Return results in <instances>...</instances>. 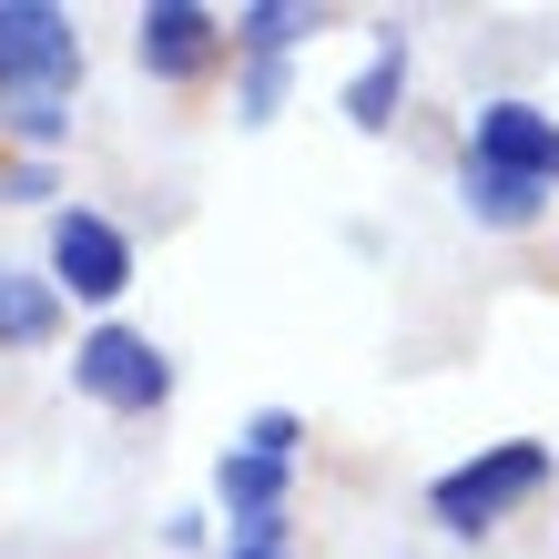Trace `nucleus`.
Listing matches in <instances>:
<instances>
[{"label": "nucleus", "instance_id": "16", "mask_svg": "<svg viewBox=\"0 0 559 559\" xmlns=\"http://www.w3.org/2000/svg\"><path fill=\"white\" fill-rule=\"evenodd\" d=\"M224 559H285V549H224Z\"/></svg>", "mask_w": 559, "mask_h": 559}, {"label": "nucleus", "instance_id": "3", "mask_svg": "<svg viewBox=\"0 0 559 559\" xmlns=\"http://www.w3.org/2000/svg\"><path fill=\"white\" fill-rule=\"evenodd\" d=\"M72 386L92 407H112V417H153L163 397H174V356H163L153 336H133V325H92V336L72 346Z\"/></svg>", "mask_w": 559, "mask_h": 559}, {"label": "nucleus", "instance_id": "1", "mask_svg": "<svg viewBox=\"0 0 559 559\" xmlns=\"http://www.w3.org/2000/svg\"><path fill=\"white\" fill-rule=\"evenodd\" d=\"M549 468H559V457H549L539 438H499V448L457 457V468L427 488V519H438V530H457V539H488L499 519H519V509L549 488Z\"/></svg>", "mask_w": 559, "mask_h": 559}, {"label": "nucleus", "instance_id": "5", "mask_svg": "<svg viewBox=\"0 0 559 559\" xmlns=\"http://www.w3.org/2000/svg\"><path fill=\"white\" fill-rule=\"evenodd\" d=\"M468 163H499V174H519V183L549 193V174H559V122L539 103H519V92H499V103L468 112Z\"/></svg>", "mask_w": 559, "mask_h": 559}, {"label": "nucleus", "instance_id": "2", "mask_svg": "<svg viewBox=\"0 0 559 559\" xmlns=\"http://www.w3.org/2000/svg\"><path fill=\"white\" fill-rule=\"evenodd\" d=\"M82 82V31L51 0H0V92L11 103H61Z\"/></svg>", "mask_w": 559, "mask_h": 559}, {"label": "nucleus", "instance_id": "10", "mask_svg": "<svg viewBox=\"0 0 559 559\" xmlns=\"http://www.w3.org/2000/svg\"><path fill=\"white\" fill-rule=\"evenodd\" d=\"M397 103H407V41L386 31V41L367 51V72L346 82V122H356V133H386V122H397Z\"/></svg>", "mask_w": 559, "mask_h": 559}, {"label": "nucleus", "instance_id": "13", "mask_svg": "<svg viewBox=\"0 0 559 559\" xmlns=\"http://www.w3.org/2000/svg\"><path fill=\"white\" fill-rule=\"evenodd\" d=\"M275 103H285V61H254V72H245V122H275Z\"/></svg>", "mask_w": 559, "mask_h": 559}, {"label": "nucleus", "instance_id": "8", "mask_svg": "<svg viewBox=\"0 0 559 559\" xmlns=\"http://www.w3.org/2000/svg\"><path fill=\"white\" fill-rule=\"evenodd\" d=\"M285 488H295L285 457H254V448H224L214 457V499L235 509V519H285Z\"/></svg>", "mask_w": 559, "mask_h": 559}, {"label": "nucleus", "instance_id": "7", "mask_svg": "<svg viewBox=\"0 0 559 559\" xmlns=\"http://www.w3.org/2000/svg\"><path fill=\"white\" fill-rule=\"evenodd\" d=\"M51 336H61V285H51V275L0 265V346L31 356V346H51Z\"/></svg>", "mask_w": 559, "mask_h": 559}, {"label": "nucleus", "instance_id": "4", "mask_svg": "<svg viewBox=\"0 0 559 559\" xmlns=\"http://www.w3.org/2000/svg\"><path fill=\"white\" fill-rule=\"evenodd\" d=\"M51 285L82 295V306H112L122 285H133V235H122L112 214H51Z\"/></svg>", "mask_w": 559, "mask_h": 559}, {"label": "nucleus", "instance_id": "14", "mask_svg": "<svg viewBox=\"0 0 559 559\" xmlns=\"http://www.w3.org/2000/svg\"><path fill=\"white\" fill-rule=\"evenodd\" d=\"M11 133L21 143H61V133H72V112H61V103H11Z\"/></svg>", "mask_w": 559, "mask_h": 559}, {"label": "nucleus", "instance_id": "6", "mask_svg": "<svg viewBox=\"0 0 559 559\" xmlns=\"http://www.w3.org/2000/svg\"><path fill=\"white\" fill-rule=\"evenodd\" d=\"M133 51H143L153 82H193V72L224 51V21L204 11V0H153V11L133 21Z\"/></svg>", "mask_w": 559, "mask_h": 559}, {"label": "nucleus", "instance_id": "17", "mask_svg": "<svg viewBox=\"0 0 559 559\" xmlns=\"http://www.w3.org/2000/svg\"><path fill=\"white\" fill-rule=\"evenodd\" d=\"M549 183H559V174H549Z\"/></svg>", "mask_w": 559, "mask_h": 559}, {"label": "nucleus", "instance_id": "12", "mask_svg": "<svg viewBox=\"0 0 559 559\" xmlns=\"http://www.w3.org/2000/svg\"><path fill=\"white\" fill-rule=\"evenodd\" d=\"M235 448H254V457H285V468H295V448H306V417H295V407H254Z\"/></svg>", "mask_w": 559, "mask_h": 559}, {"label": "nucleus", "instance_id": "11", "mask_svg": "<svg viewBox=\"0 0 559 559\" xmlns=\"http://www.w3.org/2000/svg\"><path fill=\"white\" fill-rule=\"evenodd\" d=\"M306 31H316V11H295V0H254V11H235V41H245L254 61H285Z\"/></svg>", "mask_w": 559, "mask_h": 559}, {"label": "nucleus", "instance_id": "15", "mask_svg": "<svg viewBox=\"0 0 559 559\" xmlns=\"http://www.w3.org/2000/svg\"><path fill=\"white\" fill-rule=\"evenodd\" d=\"M0 193H11V204H31V193H51V174H41V163H11V174H0Z\"/></svg>", "mask_w": 559, "mask_h": 559}, {"label": "nucleus", "instance_id": "9", "mask_svg": "<svg viewBox=\"0 0 559 559\" xmlns=\"http://www.w3.org/2000/svg\"><path fill=\"white\" fill-rule=\"evenodd\" d=\"M457 204H468L478 224H499V235H530L549 193H539V183H519V174H499V163H457Z\"/></svg>", "mask_w": 559, "mask_h": 559}]
</instances>
